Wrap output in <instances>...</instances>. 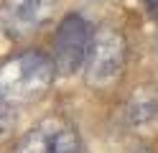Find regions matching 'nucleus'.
I'll list each match as a JSON object with an SVG mask.
<instances>
[{
    "label": "nucleus",
    "mask_w": 158,
    "mask_h": 153,
    "mask_svg": "<svg viewBox=\"0 0 158 153\" xmlns=\"http://www.w3.org/2000/svg\"><path fill=\"white\" fill-rule=\"evenodd\" d=\"M127 122L133 128H151L158 122V87H138L125 107Z\"/></svg>",
    "instance_id": "obj_6"
},
{
    "label": "nucleus",
    "mask_w": 158,
    "mask_h": 153,
    "mask_svg": "<svg viewBox=\"0 0 158 153\" xmlns=\"http://www.w3.org/2000/svg\"><path fill=\"white\" fill-rule=\"evenodd\" d=\"M56 0H3L0 3V33L10 38L31 36L54 15Z\"/></svg>",
    "instance_id": "obj_5"
},
{
    "label": "nucleus",
    "mask_w": 158,
    "mask_h": 153,
    "mask_svg": "<svg viewBox=\"0 0 158 153\" xmlns=\"http://www.w3.org/2000/svg\"><path fill=\"white\" fill-rule=\"evenodd\" d=\"M13 153H82V140L69 120L48 117L28 130Z\"/></svg>",
    "instance_id": "obj_4"
},
{
    "label": "nucleus",
    "mask_w": 158,
    "mask_h": 153,
    "mask_svg": "<svg viewBox=\"0 0 158 153\" xmlns=\"http://www.w3.org/2000/svg\"><path fill=\"white\" fill-rule=\"evenodd\" d=\"M54 64L41 51H21L0 64V100L13 102H31L38 100L54 82Z\"/></svg>",
    "instance_id": "obj_1"
},
{
    "label": "nucleus",
    "mask_w": 158,
    "mask_h": 153,
    "mask_svg": "<svg viewBox=\"0 0 158 153\" xmlns=\"http://www.w3.org/2000/svg\"><path fill=\"white\" fill-rule=\"evenodd\" d=\"M13 122H15V117H13V110H10V105L0 100V140H3V138L8 135V133L13 130Z\"/></svg>",
    "instance_id": "obj_7"
},
{
    "label": "nucleus",
    "mask_w": 158,
    "mask_h": 153,
    "mask_svg": "<svg viewBox=\"0 0 158 153\" xmlns=\"http://www.w3.org/2000/svg\"><path fill=\"white\" fill-rule=\"evenodd\" d=\"M123 64H125V38L112 28L97 31L92 36L89 54L82 64L87 84H92L97 89L110 87L120 77Z\"/></svg>",
    "instance_id": "obj_2"
},
{
    "label": "nucleus",
    "mask_w": 158,
    "mask_h": 153,
    "mask_svg": "<svg viewBox=\"0 0 158 153\" xmlns=\"http://www.w3.org/2000/svg\"><path fill=\"white\" fill-rule=\"evenodd\" d=\"M92 36L94 31L89 26V20L79 13H69L54 33V54H51L54 71L72 74V71L82 69L92 46Z\"/></svg>",
    "instance_id": "obj_3"
},
{
    "label": "nucleus",
    "mask_w": 158,
    "mask_h": 153,
    "mask_svg": "<svg viewBox=\"0 0 158 153\" xmlns=\"http://www.w3.org/2000/svg\"><path fill=\"white\" fill-rule=\"evenodd\" d=\"M145 8L153 18H158V0H145Z\"/></svg>",
    "instance_id": "obj_8"
}]
</instances>
